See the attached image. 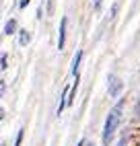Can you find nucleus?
Returning <instances> with one entry per match:
<instances>
[{
    "mask_svg": "<svg viewBox=\"0 0 140 146\" xmlns=\"http://www.w3.org/2000/svg\"><path fill=\"white\" fill-rule=\"evenodd\" d=\"M122 105H124V101H119L113 109L109 111L107 119H105V128H103V144H105V146L111 144V138H113V134H115L117 125H119V117H122Z\"/></svg>",
    "mask_w": 140,
    "mask_h": 146,
    "instance_id": "1",
    "label": "nucleus"
},
{
    "mask_svg": "<svg viewBox=\"0 0 140 146\" xmlns=\"http://www.w3.org/2000/svg\"><path fill=\"white\" fill-rule=\"evenodd\" d=\"M122 80L115 78V76H109V95L111 97H119V93H122Z\"/></svg>",
    "mask_w": 140,
    "mask_h": 146,
    "instance_id": "2",
    "label": "nucleus"
},
{
    "mask_svg": "<svg viewBox=\"0 0 140 146\" xmlns=\"http://www.w3.org/2000/svg\"><path fill=\"white\" fill-rule=\"evenodd\" d=\"M66 17L60 21V37H58V50H62L64 47V41H66Z\"/></svg>",
    "mask_w": 140,
    "mask_h": 146,
    "instance_id": "3",
    "label": "nucleus"
},
{
    "mask_svg": "<svg viewBox=\"0 0 140 146\" xmlns=\"http://www.w3.org/2000/svg\"><path fill=\"white\" fill-rule=\"evenodd\" d=\"M81 60H83V50H78L76 54H74V60H72V72L74 76H78V66H81Z\"/></svg>",
    "mask_w": 140,
    "mask_h": 146,
    "instance_id": "4",
    "label": "nucleus"
},
{
    "mask_svg": "<svg viewBox=\"0 0 140 146\" xmlns=\"http://www.w3.org/2000/svg\"><path fill=\"white\" fill-rule=\"evenodd\" d=\"M29 41H31V35H29V31H25V29H19V45H27Z\"/></svg>",
    "mask_w": 140,
    "mask_h": 146,
    "instance_id": "5",
    "label": "nucleus"
},
{
    "mask_svg": "<svg viewBox=\"0 0 140 146\" xmlns=\"http://www.w3.org/2000/svg\"><path fill=\"white\" fill-rule=\"evenodd\" d=\"M15 31H17V21L15 19H8L6 25H4V35H13Z\"/></svg>",
    "mask_w": 140,
    "mask_h": 146,
    "instance_id": "6",
    "label": "nucleus"
},
{
    "mask_svg": "<svg viewBox=\"0 0 140 146\" xmlns=\"http://www.w3.org/2000/svg\"><path fill=\"white\" fill-rule=\"evenodd\" d=\"M66 101H68V86H64V91H62V97H60V105H58V115L64 111V107H66Z\"/></svg>",
    "mask_w": 140,
    "mask_h": 146,
    "instance_id": "7",
    "label": "nucleus"
},
{
    "mask_svg": "<svg viewBox=\"0 0 140 146\" xmlns=\"http://www.w3.org/2000/svg\"><path fill=\"white\" fill-rule=\"evenodd\" d=\"M23 136H25V132H23V130H19L17 138H15V146H21V142H23Z\"/></svg>",
    "mask_w": 140,
    "mask_h": 146,
    "instance_id": "8",
    "label": "nucleus"
},
{
    "mask_svg": "<svg viewBox=\"0 0 140 146\" xmlns=\"http://www.w3.org/2000/svg\"><path fill=\"white\" fill-rule=\"evenodd\" d=\"M6 60H8V56H6V54H2V56H0V68H2V70L6 68Z\"/></svg>",
    "mask_w": 140,
    "mask_h": 146,
    "instance_id": "9",
    "label": "nucleus"
},
{
    "mask_svg": "<svg viewBox=\"0 0 140 146\" xmlns=\"http://www.w3.org/2000/svg\"><path fill=\"white\" fill-rule=\"evenodd\" d=\"M4 89H6V84H4V80H0V99H2V95H4Z\"/></svg>",
    "mask_w": 140,
    "mask_h": 146,
    "instance_id": "10",
    "label": "nucleus"
},
{
    "mask_svg": "<svg viewBox=\"0 0 140 146\" xmlns=\"http://www.w3.org/2000/svg\"><path fill=\"white\" fill-rule=\"evenodd\" d=\"M29 4V0H21V2H19V8H25Z\"/></svg>",
    "mask_w": 140,
    "mask_h": 146,
    "instance_id": "11",
    "label": "nucleus"
},
{
    "mask_svg": "<svg viewBox=\"0 0 140 146\" xmlns=\"http://www.w3.org/2000/svg\"><path fill=\"white\" fill-rule=\"evenodd\" d=\"M101 2H103V0H95V8H97V11L101 8Z\"/></svg>",
    "mask_w": 140,
    "mask_h": 146,
    "instance_id": "12",
    "label": "nucleus"
},
{
    "mask_svg": "<svg viewBox=\"0 0 140 146\" xmlns=\"http://www.w3.org/2000/svg\"><path fill=\"white\" fill-rule=\"evenodd\" d=\"M115 146H126V138H122V140H119V142H117Z\"/></svg>",
    "mask_w": 140,
    "mask_h": 146,
    "instance_id": "13",
    "label": "nucleus"
},
{
    "mask_svg": "<svg viewBox=\"0 0 140 146\" xmlns=\"http://www.w3.org/2000/svg\"><path fill=\"white\" fill-rule=\"evenodd\" d=\"M76 146H85V140H81V142H78V144H76Z\"/></svg>",
    "mask_w": 140,
    "mask_h": 146,
    "instance_id": "14",
    "label": "nucleus"
},
{
    "mask_svg": "<svg viewBox=\"0 0 140 146\" xmlns=\"http://www.w3.org/2000/svg\"><path fill=\"white\" fill-rule=\"evenodd\" d=\"M0 146H6V144H4V142H2V144H0Z\"/></svg>",
    "mask_w": 140,
    "mask_h": 146,
    "instance_id": "15",
    "label": "nucleus"
},
{
    "mask_svg": "<svg viewBox=\"0 0 140 146\" xmlns=\"http://www.w3.org/2000/svg\"><path fill=\"white\" fill-rule=\"evenodd\" d=\"M89 146H91V144H89Z\"/></svg>",
    "mask_w": 140,
    "mask_h": 146,
    "instance_id": "16",
    "label": "nucleus"
}]
</instances>
